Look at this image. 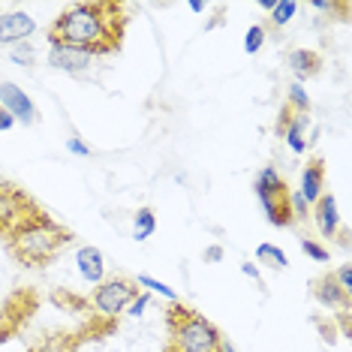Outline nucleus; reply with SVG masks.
Returning <instances> with one entry per match:
<instances>
[{"label": "nucleus", "mask_w": 352, "mask_h": 352, "mask_svg": "<svg viewBox=\"0 0 352 352\" xmlns=\"http://www.w3.org/2000/svg\"><path fill=\"white\" fill-rule=\"evenodd\" d=\"M126 6L115 0H82L63 10L49 28V45H73L91 58L118 54L126 34Z\"/></svg>", "instance_id": "f257e3e1"}, {"label": "nucleus", "mask_w": 352, "mask_h": 352, "mask_svg": "<svg viewBox=\"0 0 352 352\" xmlns=\"http://www.w3.org/2000/svg\"><path fill=\"white\" fill-rule=\"evenodd\" d=\"M73 241H76V232L58 223L45 208H39L36 214H30L19 229L3 238V247L21 268L39 271V268H49Z\"/></svg>", "instance_id": "f03ea898"}, {"label": "nucleus", "mask_w": 352, "mask_h": 352, "mask_svg": "<svg viewBox=\"0 0 352 352\" xmlns=\"http://www.w3.org/2000/svg\"><path fill=\"white\" fill-rule=\"evenodd\" d=\"M166 328H169V346L178 352H217L223 340L220 328L184 301H175L166 310Z\"/></svg>", "instance_id": "7ed1b4c3"}, {"label": "nucleus", "mask_w": 352, "mask_h": 352, "mask_svg": "<svg viewBox=\"0 0 352 352\" xmlns=\"http://www.w3.org/2000/svg\"><path fill=\"white\" fill-rule=\"evenodd\" d=\"M253 193H256V199H259V205H262V211H265L271 226H277V229L295 226L292 208H289V193L292 190H289L286 178L274 169V166H265V169L256 175Z\"/></svg>", "instance_id": "20e7f679"}, {"label": "nucleus", "mask_w": 352, "mask_h": 352, "mask_svg": "<svg viewBox=\"0 0 352 352\" xmlns=\"http://www.w3.org/2000/svg\"><path fill=\"white\" fill-rule=\"evenodd\" d=\"M139 283H135V277H106L100 286H94L91 292V307H94V316H102V319H118L121 314H126V307H130V301L139 295Z\"/></svg>", "instance_id": "39448f33"}, {"label": "nucleus", "mask_w": 352, "mask_h": 352, "mask_svg": "<svg viewBox=\"0 0 352 352\" xmlns=\"http://www.w3.org/2000/svg\"><path fill=\"white\" fill-rule=\"evenodd\" d=\"M39 208L43 205H39L21 184H15L10 178H0V238H6L10 232H15L30 214H36Z\"/></svg>", "instance_id": "423d86ee"}, {"label": "nucleus", "mask_w": 352, "mask_h": 352, "mask_svg": "<svg viewBox=\"0 0 352 352\" xmlns=\"http://www.w3.org/2000/svg\"><path fill=\"white\" fill-rule=\"evenodd\" d=\"M36 310H39V292L36 289L21 286V289L6 295L3 304H0V343L12 340L15 334L30 322V316H34Z\"/></svg>", "instance_id": "0eeeda50"}, {"label": "nucleus", "mask_w": 352, "mask_h": 352, "mask_svg": "<svg viewBox=\"0 0 352 352\" xmlns=\"http://www.w3.org/2000/svg\"><path fill=\"white\" fill-rule=\"evenodd\" d=\"M45 60H49V67L58 69V73H67L73 78H87L97 58H91V54L82 49H73V45H52Z\"/></svg>", "instance_id": "6e6552de"}, {"label": "nucleus", "mask_w": 352, "mask_h": 352, "mask_svg": "<svg viewBox=\"0 0 352 352\" xmlns=\"http://www.w3.org/2000/svg\"><path fill=\"white\" fill-rule=\"evenodd\" d=\"M0 106L12 115L15 124L30 126L36 121V106L34 100L25 94V87H19L15 82H0Z\"/></svg>", "instance_id": "1a4fd4ad"}, {"label": "nucleus", "mask_w": 352, "mask_h": 352, "mask_svg": "<svg viewBox=\"0 0 352 352\" xmlns=\"http://www.w3.org/2000/svg\"><path fill=\"white\" fill-rule=\"evenodd\" d=\"M310 295L322 304V307H328L334 314V310H352V295L349 292H343L340 289V283L334 280V271H328V274H322V277H316L314 283H310Z\"/></svg>", "instance_id": "9d476101"}, {"label": "nucleus", "mask_w": 352, "mask_h": 352, "mask_svg": "<svg viewBox=\"0 0 352 352\" xmlns=\"http://www.w3.org/2000/svg\"><path fill=\"white\" fill-rule=\"evenodd\" d=\"M36 34V21L34 15L21 12V10H12V12H3L0 15V45H19V43H28L30 36Z\"/></svg>", "instance_id": "9b49d317"}, {"label": "nucleus", "mask_w": 352, "mask_h": 352, "mask_svg": "<svg viewBox=\"0 0 352 352\" xmlns=\"http://www.w3.org/2000/svg\"><path fill=\"white\" fill-rule=\"evenodd\" d=\"M310 217H314L316 223V229H319V235L322 238H338L340 235V211H338V199H334L331 193H322L316 199L314 205H310Z\"/></svg>", "instance_id": "f8f14e48"}, {"label": "nucleus", "mask_w": 352, "mask_h": 352, "mask_svg": "<svg viewBox=\"0 0 352 352\" xmlns=\"http://www.w3.org/2000/svg\"><path fill=\"white\" fill-rule=\"evenodd\" d=\"M76 268H78V274H82L85 283L100 286L102 280H106V256H102L100 247L85 244L76 250Z\"/></svg>", "instance_id": "ddd939ff"}, {"label": "nucleus", "mask_w": 352, "mask_h": 352, "mask_svg": "<svg viewBox=\"0 0 352 352\" xmlns=\"http://www.w3.org/2000/svg\"><path fill=\"white\" fill-rule=\"evenodd\" d=\"M295 193H298L307 205H314L316 199L325 193V160L322 157L307 160V166H304V172H301V187L295 190Z\"/></svg>", "instance_id": "4468645a"}, {"label": "nucleus", "mask_w": 352, "mask_h": 352, "mask_svg": "<svg viewBox=\"0 0 352 352\" xmlns=\"http://www.w3.org/2000/svg\"><path fill=\"white\" fill-rule=\"evenodd\" d=\"M286 63H289L295 82L304 85L307 78L319 76V69H322V54H319L316 49H295V52H289V60Z\"/></svg>", "instance_id": "2eb2a0df"}, {"label": "nucleus", "mask_w": 352, "mask_h": 352, "mask_svg": "<svg viewBox=\"0 0 352 352\" xmlns=\"http://www.w3.org/2000/svg\"><path fill=\"white\" fill-rule=\"evenodd\" d=\"M85 343V338L78 331H54L45 334L39 343H34L28 352H76Z\"/></svg>", "instance_id": "dca6fc26"}, {"label": "nucleus", "mask_w": 352, "mask_h": 352, "mask_svg": "<svg viewBox=\"0 0 352 352\" xmlns=\"http://www.w3.org/2000/svg\"><path fill=\"white\" fill-rule=\"evenodd\" d=\"M307 126H310V115H292L286 133L280 135V139L289 145L292 154H304V151H307Z\"/></svg>", "instance_id": "f3484780"}, {"label": "nucleus", "mask_w": 352, "mask_h": 352, "mask_svg": "<svg viewBox=\"0 0 352 352\" xmlns=\"http://www.w3.org/2000/svg\"><path fill=\"white\" fill-rule=\"evenodd\" d=\"M154 232H157L154 208H139V211H135V217H133V238H135V241H148Z\"/></svg>", "instance_id": "a211bd4d"}, {"label": "nucleus", "mask_w": 352, "mask_h": 352, "mask_svg": "<svg viewBox=\"0 0 352 352\" xmlns=\"http://www.w3.org/2000/svg\"><path fill=\"white\" fill-rule=\"evenodd\" d=\"M256 259H259L262 265L274 268V271L289 268V256L280 250V247H274V244H259V247H256Z\"/></svg>", "instance_id": "6ab92c4d"}, {"label": "nucleus", "mask_w": 352, "mask_h": 352, "mask_svg": "<svg viewBox=\"0 0 352 352\" xmlns=\"http://www.w3.org/2000/svg\"><path fill=\"white\" fill-rule=\"evenodd\" d=\"M135 283H139V289L142 292H148V295H160V298H166V301H181L178 298V292L172 289V286H166L163 280H157V277H151V274H139L135 277Z\"/></svg>", "instance_id": "aec40b11"}, {"label": "nucleus", "mask_w": 352, "mask_h": 352, "mask_svg": "<svg viewBox=\"0 0 352 352\" xmlns=\"http://www.w3.org/2000/svg\"><path fill=\"white\" fill-rule=\"evenodd\" d=\"M301 6L295 3V0H280V3H274V10H271V25L274 28H286L289 21L298 15Z\"/></svg>", "instance_id": "412c9836"}, {"label": "nucleus", "mask_w": 352, "mask_h": 352, "mask_svg": "<svg viewBox=\"0 0 352 352\" xmlns=\"http://www.w3.org/2000/svg\"><path fill=\"white\" fill-rule=\"evenodd\" d=\"M286 106H289L295 115H310V97H307V91H304V85H298V82L289 85V100H286Z\"/></svg>", "instance_id": "4be33fe9"}, {"label": "nucleus", "mask_w": 352, "mask_h": 352, "mask_svg": "<svg viewBox=\"0 0 352 352\" xmlns=\"http://www.w3.org/2000/svg\"><path fill=\"white\" fill-rule=\"evenodd\" d=\"M10 60L19 63V67H25V69H34V63H36V49H34L30 43H19V45H12V49H10Z\"/></svg>", "instance_id": "5701e85b"}, {"label": "nucleus", "mask_w": 352, "mask_h": 352, "mask_svg": "<svg viewBox=\"0 0 352 352\" xmlns=\"http://www.w3.org/2000/svg\"><path fill=\"white\" fill-rule=\"evenodd\" d=\"M265 36H268L265 25H250L247 28V34H244V52L247 54H259V49L265 45Z\"/></svg>", "instance_id": "b1692460"}, {"label": "nucleus", "mask_w": 352, "mask_h": 352, "mask_svg": "<svg viewBox=\"0 0 352 352\" xmlns=\"http://www.w3.org/2000/svg\"><path fill=\"white\" fill-rule=\"evenodd\" d=\"M298 244H301V250L307 253L314 262H328V259H331V250H328V247H322L319 241H314V238H301Z\"/></svg>", "instance_id": "393cba45"}, {"label": "nucleus", "mask_w": 352, "mask_h": 352, "mask_svg": "<svg viewBox=\"0 0 352 352\" xmlns=\"http://www.w3.org/2000/svg\"><path fill=\"white\" fill-rule=\"evenodd\" d=\"M289 208H292V220H295V223L307 220V214H310V205L304 202V199H301L298 193H295V190L289 193Z\"/></svg>", "instance_id": "a878e982"}, {"label": "nucleus", "mask_w": 352, "mask_h": 352, "mask_svg": "<svg viewBox=\"0 0 352 352\" xmlns=\"http://www.w3.org/2000/svg\"><path fill=\"white\" fill-rule=\"evenodd\" d=\"M334 280L340 283V289H343V292H349V295H352V265H349V262H343L340 268H334Z\"/></svg>", "instance_id": "bb28decb"}, {"label": "nucleus", "mask_w": 352, "mask_h": 352, "mask_svg": "<svg viewBox=\"0 0 352 352\" xmlns=\"http://www.w3.org/2000/svg\"><path fill=\"white\" fill-rule=\"evenodd\" d=\"M148 307H151V295H148V292H139V295H135V298L130 301V307H126V314H130V316H142Z\"/></svg>", "instance_id": "cd10ccee"}, {"label": "nucleus", "mask_w": 352, "mask_h": 352, "mask_svg": "<svg viewBox=\"0 0 352 352\" xmlns=\"http://www.w3.org/2000/svg\"><path fill=\"white\" fill-rule=\"evenodd\" d=\"M67 151L69 154H76V157H91L94 151H91V145H85L78 135H73V139H67Z\"/></svg>", "instance_id": "c85d7f7f"}, {"label": "nucleus", "mask_w": 352, "mask_h": 352, "mask_svg": "<svg viewBox=\"0 0 352 352\" xmlns=\"http://www.w3.org/2000/svg\"><path fill=\"white\" fill-rule=\"evenodd\" d=\"M310 6L316 12H349V3H328V0H314Z\"/></svg>", "instance_id": "c756f323"}, {"label": "nucleus", "mask_w": 352, "mask_h": 352, "mask_svg": "<svg viewBox=\"0 0 352 352\" xmlns=\"http://www.w3.org/2000/svg\"><path fill=\"white\" fill-rule=\"evenodd\" d=\"M292 115H295V111L283 102V109H280V115H277V124H274V133H277V135H283V133H286V126H289Z\"/></svg>", "instance_id": "7c9ffc66"}, {"label": "nucleus", "mask_w": 352, "mask_h": 352, "mask_svg": "<svg viewBox=\"0 0 352 352\" xmlns=\"http://www.w3.org/2000/svg\"><path fill=\"white\" fill-rule=\"evenodd\" d=\"M223 256H226V250H223L220 244H211V247H205L202 259L208 262V265H217V262H223Z\"/></svg>", "instance_id": "2f4dec72"}, {"label": "nucleus", "mask_w": 352, "mask_h": 352, "mask_svg": "<svg viewBox=\"0 0 352 352\" xmlns=\"http://www.w3.org/2000/svg\"><path fill=\"white\" fill-rule=\"evenodd\" d=\"M241 274L256 280V283L262 286V274H259V265H256V262H241Z\"/></svg>", "instance_id": "473e14b6"}, {"label": "nucleus", "mask_w": 352, "mask_h": 352, "mask_svg": "<svg viewBox=\"0 0 352 352\" xmlns=\"http://www.w3.org/2000/svg\"><path fill=\"white\" fill-rule=\"evenodd\" d=\"M15 126V121H12V115L6 111L3 106H0V133H6V130H12Z\"/></svg>", "instance_id": "72a5a7b5"}, {"label": "nucleus", "mask_w": 352, "mask_h": 352, "mask_svg": "<svg viewBox=\"0 0 352 352\" xmlns=\"http://www.w3.org/2000/svg\"><path fill=\"white\" fill-rule=\"evenodd\" d=\"M190 12L202 15V12H205V3H202V0H190Z\"/></svg>", "instance_id": "f704fd0d"}, {"label": "nucleus", "mask_w": 352, "mask_h": 352, "mask_svg": "<svg viewBox=\"0 0 352 352\" xmlns=\"http://www.w3.org/2000/svg\"><path fill=\"white\" fill-rule=\"evenodd\" d=\"M217 352H235V343L223 338V340H220V346H217Z\"/></svg>", "instance_id": "c9c22d12"}, {"label": "nucleus", "mask_w": 352, "mask_h": 352, "mask_svg": "<svg viewBox=\"0 0 352 352\" xmlns=\"http://www.w3.org/2000/svg\"><path fill=\"white\" fill-rule=\"evenodd\" d=\"M163 352H178V349H172V346H169V343H166V346H163Z\"/></svg>", "instance_id": "e433bc0d"}, {"label": "nucleus", "mask_w": 352, "mask_h": 352, "mask_svg": "<svg viewBox=\"0 0 352 352\" xmlns=\"http://www.w3.org/2000/svg\"><path fill=\"white\" fill-rule=\"evenodd\" d=\"M0 15H3V6H0Z\"/></svg>", "instance_id": "4c0bfd02"}]
</instances>
